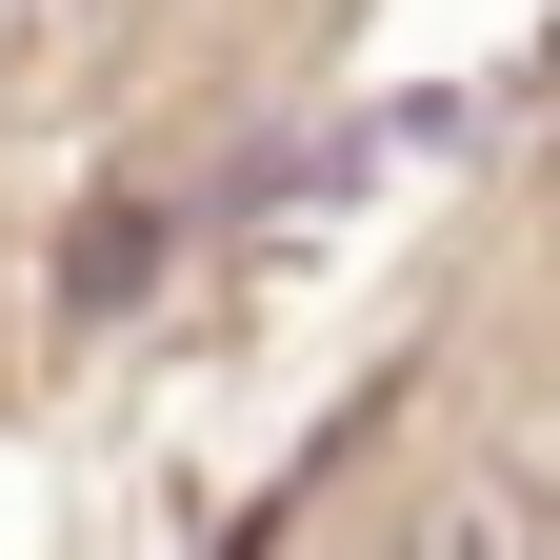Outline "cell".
I'll return each mask as SVG.
<instances>
[{"label": "cell", "instance_id": "obj_1", "mask_svg": "<svg viewBox=\"0 0 560 560\" xmlns=\"http://www.w3.org/2000/svg\"><path fill=\"white\" fill-rule=\"evenodd\" d=\"M420 560H540V501H441V521H420Z\"/></svg>", "mask_w": 560, "mask_h": 560}]
</instances>
